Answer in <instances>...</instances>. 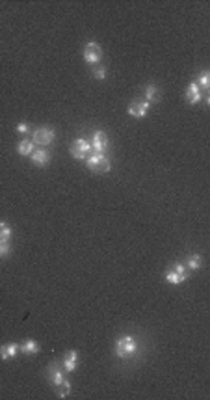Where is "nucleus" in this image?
I'll return each mask as SVG.
<instances>
[{
    "label": "nucleus",
    "instance_id": "nucleus-1",
    "mask_svg": "<svg viewBox=\"0 0 210 400\" xmlns=\"http://www.w3.org/2000/svg\"><path fill=\"white\" fill-rule=\"evenodd\" d=\"M138 348H140V344H138V341L134 337L123 335V337H119L117 341H116L114 353L117 355L119 359H130V357H134L138 353Z\"/></svg>",
    "mask_w": 210,
    "mask_h": 400
},
{
    "label": "nucleus",
    "instance_id": "nucleus-10",
    "mask_svg": "<svg viewBox=\"0 0 210 400\" xmlns=\"http://www.w3.org/2000/svg\"><path fill=\"white\" fill-rule=\"evenodd\" d=\"M127 112H128V116H130V118L141 119V118H145L147 112H149V102H147V101H143V102H138V101L130 102V104H128V110Z\"/></svg>",
    "mask_w": 210,
    "mask_h": 400
},
{
    "label": "nucleus",
    "instance_id": "nucleus-16",
    "mask_svg": "<svg viewBox=\"0 0 210 400\" xmlns=\"http://www.w3.org/2000/svg\"><path fill=\"white\" fill-rule=\"evenodd\" d=\"M11 235H13V231H11L9 223L0 222V242L2 244H11Z\"/></svg>",
    "mask_w": 210,
    "mask_h": 400
},
{
    "label": "nucleus",
    "instance_id": "nucleus-22",
    "mask_svg": "<svg viewBox=\"0 0 210 400\" xmlns=\"http://www.w3.org/2000/svg\"><path fill=\"white\" fill-rule=\"evenodd\" d=\"M9 251H11V244H2V242H0V259H2V257H8Z\"/></svg>",
    "mask_w": 210,
    "mask_h": 400
},
{
    "label": "nucleus",
    "instance_id": "nucleus-17",
    "mask_svg": "<svg viewBox=\"0 0 210 400\" xmlns=\"http://www.w3.org/2000/svg\"><path fill=\"white\" fill-rule=\"evenodd\" d=\"M34 141L32 140H28V138H24V140H21V143H19V147H17V151H19V155H32V151H34Z\"/></svg>",
    "mask_w": 210,
    "mask_h": 400
},
{
    "label": "nucleus",
    "instance_id": "nucleus-21",
    "mask_svg": "<svg viewBox=\"0 0 210 400\" xmlns=\"http://www.w3.org/2000/svg\"><path fill=\"white\" fill-rule=\"evenodd\" d=\"M106 69L104 67H95V71H93V76L97 78V80H104L106 78Z\"/></svg>",
    "mask_w": 210,
    "mask_h": 400
},
{
    "label": "nucleus",
    "instance_id": "nucleus-13",
    "mask_svg": "<svg viewBox=\"0 0 210 400\" xmlns=\"http://www.w3.org/2000/svg\"><path fill=\"white\" fill-rule=\"evenodd\" d=\"M201 99H203V93L201 90H199V86L195 82H192L186 88V101L190 102V104H197Z\"/></svg>",
    "mask_w": 210,
    "mask_h": 400
},
{
    "label": "nucleus",
    "instance_id": "nucleus-11",
    "mask_svg": "<svg viewBox=\"0 0 210 400\" xmlns=\"http://www.w3.org/2000/svg\"><path fill=\"white\" fill-rule=\"evenodd\" d=\"M62 367H64L65 372L76 371V367H78V352H76V350H71V352L65 353L64 359H62Z\"/></svg>",
    "mask_w": 210,
    "mask_h": 400
},
{
    "label": "nucleus",
    "instance_id": "nucleus-12",
    "mask_svg": "<svg viewBox=\"0 0 210 400\" xmlns=\"http://www.w3.org/2000/svg\"><path fill=\"white\" fill-rule=\"evenodd\" d=\"M19 353V344L17 343H8L0 346V359L2 361H9Z\"/></svg>",
    "mask_w": 210,
    "mask_h": 400
},
{
    "label": "nucleus",
    "instance_id": "nucleus-4",
    "mask_svg": "<svg viewBox=\"0 0 210 400\" xmlns=\"http://www.w3.org/2000/svg\"><path fill=\"white\" fill-rule=\"evenodd\" d=\"M84 60L90 65H99L102 62V47L97 41H90L84 47Z\"/></svg>",
    "mask_w": 210,
    "mask_h": 400
},
{
    "label": "nucleus",
    "instance_id": "nucleus-7",
    "mask_svg": "<svg viewBox=\"0 0 210 400\" xmlns=\"http://www.w3.org/2000/svg\"><path fill=\"white\" fill-rule=\"evenodd\" d=\"M110 145V138L106 132H102V130H97L95 134H93L92 138V151L93 153H106V149H108Z\"/></svg>",
    "mask_w": 210,
    "mask_h": 400
},
{
    "label": "nucleus",
    "instance_id": "nucleus-19",
    "mask_svg": "<svg viewBox=\"0 0 210 400\" xmlns=\"http://www.w3.org/2000/svg\"><path fill=\"white\" fill-rule=\"evenodd\" d=\"M56 397L58 399H65V397H69V393H71V383L67 380H64L60 385H56Z\"/></svg>",
    "mask_w": 210,
    "mask_h": 400
},
{
    "label": "nucleus",
    "instance_id": "nucleus-15",
    "mask_svg": "<svg viewBox=\"0 0 210 400\" xmlns=\"http://www.w3.org/2000/svg\"><path fill=\"white\" fill-rule=\"evenodd\" d=\"M160 99V90H158V86H155V84H149L145 88V101L151 104V102H156Z\"/></svg>",
    "mask_w": 210,
    "mask_h": 400
},
{
    "label": "nucleus",
    "instance_id": "nucleus-20",
    "mask_svg": "<svg viewBox=\"0 0 210 400\" xmlns=\"http://www.w3.org/2000/svg\"><path fill=\"white\" fill-rule=\"evenodd\" d=\"M197 86H199V90H209L210 86V74L209 71H203L201 74H199V78H197Z\"/></svg>",
    "mask_w": 210,
    "mask_h": 400
},
{
    "label": "nucleus",
    "instance_id": "nucleus-3",
    "mask_svg": "<svg viewBox=\"0 0 210 400\" xmlns=\"http://www.w3.org/2000/svg\"><path fill=\"white\" fill-rule=\"evenodd\" d=\"M164 278L171 285H181V283H184L188 279V268L184 264H181V262H177V264H173L171 268L165 272Z\"/></svg>",
    "mask_w": 210,
    "mask_h": 400
},
{
    "label": "nucleus",
    "instance_id": "nucleus-23",
    "mask_svg": "<svg viewBox=\"0 0 210 400\" xmlns=\"http://www.w3.org/2000/svg\"><path fill=\"white\" fill-rule=\"evenodd\" d=\"M17 132H21V134H26V132H30V125H28V123H24V121H23V123H19V125H17Z\"/></svg>",
    "mask_w": 210,
    "mask_h": 400
},
{
    "label": "nucleus",
    "instance_id": "nucleus-8",
    "mask_svg": "<svg viewBox=\"0 0 210 400\" xmlns=\"http://www.w3.org/2000/svg\"><path fill=\"white\" fill-rule=\"evenodd\" d=\"M47 380L50 381V385H52V387L60 385V383L65 380L64 367H60L58 363H50V365H48V369H47Z\"/></svg>",
    "mask_w": 210,
    "mask_h": 400
},
{
    "label": "nucleus",
    "instance_id": "nucleus-18",
    "mask_svg": "<svg viewBox=\"0 0 210 400\" xmlns=\"http://www.w3.org/2000/svg\"><path fill=\"white\" fill-rule=\"evenodd\" d=\"M201 264H203V259H201V255L199 253H195V255H188V259H186V268L188 270H199L201 268Z\"/></svg>",
    "mask_w": 210,
    "mask_h": 400
},
{
    "label": "nucleus",
    "instance_id": "nucleus-14",
    "mask_svg": "<svg viewBox=\"0 0 210 400\" xmlns=\"http://www.w3.org/2000/svg\"><path fill=\"white\" fill-rule=\"evenodd\" d=\"M19 352L24 353V355H36L39 352V344L34 339H26V341H23L19 344Z\"/></svg>",
    "mask_w": 210,
    "mask_h": 400
},
{
    "label": "nucleus",
    "instance_id": "nucleus-5",
    "mask_svg": "<svg viewBox=\"0 0 210 400\" xmlns=\"http://www.w3.org/2000/svg\"><path fill=\"white\" fill-rule=\"evenodd\" d=\"M69 151H71V155H73L74 158L86 160V158L90 157V153H92V141L86 138H76L73 143H71Z\"/></svg>",
    "mask_w": 210,
    "mask_h": 400
},
{
    "label": "nucleus",
    "instance_id": "nucleus-6",
    "mask_svg": "<svg viewBox=\"0 0 210 400\" xmlns=\"http://www.w3.org/2000/svg\"><path fill=\"white\" fill-rule=\"evenodd\" d=\"M56 138V132L50 127H41V129L34 130V136H32V141L37 143V145H50Z\"/></svg>",
    "mask_w": 210,
    "mask_h": 400
},
{
    "label": "nucleus",
    "instance_id": "nucleus-2",
    "mask_svg": "<svg viewBox=\"0 0 210 400\" xmlns=\"http://www.w3.org/2000/svg\"><path fill=\"white\" fill-rule=\"evenodd\" d=\"M86 166L90 167L95 173H108L110 171V160L106 155L102 153H92L86 158Z\"/></svg>",
    "mask_w": 210,
    "mask_h": 400
},
{
    "label": "nucleus",
    "instance_id": "nucleus-9",
    "mask_svg": "<svg viewBox=\"0 0 210 400\" xmlns=\"http://www.w3.org/2000/svg\"><path fill=\"white\" fill-rule=\"evenodd\" d=\"M30 158H32V164L37 167H45L50 164V153L47 149H34Z\"/></svg>",
    "mask_w": 210,
    "mask_h": 400
}]
</instances>
